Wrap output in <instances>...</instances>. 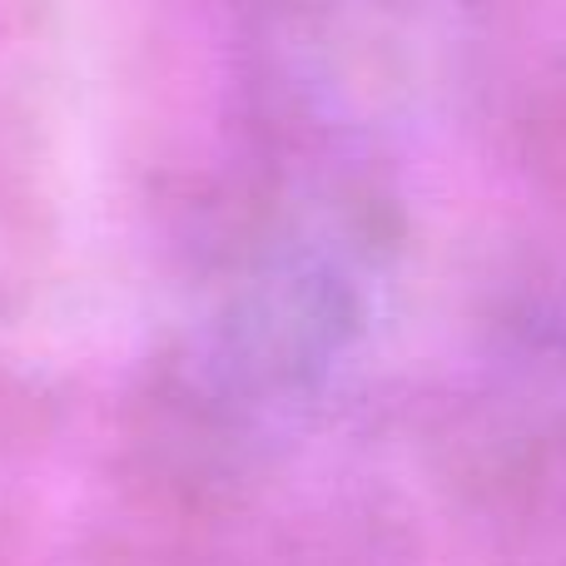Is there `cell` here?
I'll use <instances>...</instances> for the list:
<instances>
[]
</instances>
